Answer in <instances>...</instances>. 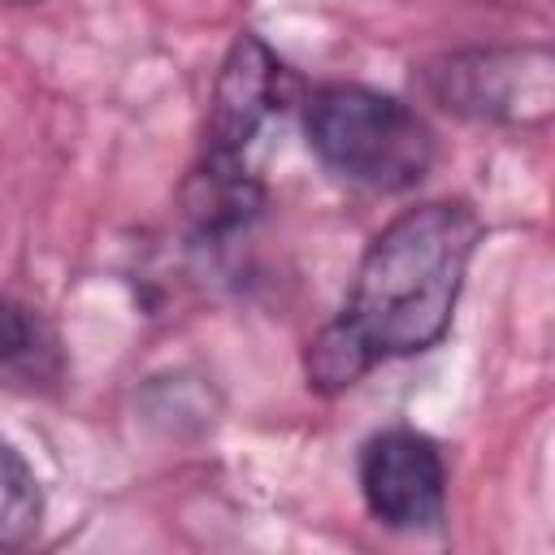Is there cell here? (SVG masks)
Segmentation results:
<instances>
[{"instance_id":"1","label":"cell","mask_w":555,"mask_h":555,"mask_svg":"<svg viewBox=\"0 0 555 555\" xmlns=\"http://www.w3.org/2000/svg\"><path fill=\"white\" fill-rule=\"evenodd\" d=\"M477 243L481 217L464 199H429L386 221L356 264L343 312L304 351L308 386L317 395H343L373 364L438 347Z\"/></svg>"},{"instance_id":"2","label":"cell","mask_w":555,"mask_h":555,"mask_svg":"<svg viewBox=\"0 0 555 555\" xmlns=\"http://www.w3.org/2000/svg\"><path fill=\"white\" fill-rule=\"evenodd\" d=\"M304 134L317 160L364 191H412L434 165V134L403 100L360 87L330 82L304 104Z\"/></svg>"},{"instance_id":"3","label":"cell","mask_w":555,"mask_h":555,"mask_svg":"<svg viewBox=\"0 0 555 555\" xmlns=\"http://www.w3.org/2000/svg\"><path fill=\"white\" fill-rule=\"evenodd\" d=\"M429 100L490 126H546L555 113V56L546 43L460 48L421 69Z\"/></svg>"},{"instance_id":"4","label":"cell","mask_w":555,"mask_h":555,"mask_svg":"<svg viewBox=\"0 0 555 555\" xmlns=\"http://www.w3.org/2000/svg\"><path fill=\"white\" fill-rule=\"evenodd\" d=\"M360 494L377 525L416 533L447 516V464L434 438L416 429H382L360 447Z\"/></svg>"},{"instance_id":"5","label":"cell","mask_w":555,"mask_h":555,"mask_svg":"<svg viewBox=\"0 0 555 555\" xmlns=\"http://www.w3.org/2000/svg\"><path fill=\"white\" fill-rule=\"evenodd\" d=\"M282 61L273 56V48L243 30L212 82V100H208V121H204V156H225V160H243V152L251 147V139L260 134V126L278 113L282 104Z\"/></svg>"},{"instance_id":"6","label":"cell","mask_w":555,"mask_h":555,"mask_svg":"<svg viewBox=\"0 0 555 555\" xmlns=\"http://www.w3.org/2000/svg\"><path fill=\"white\" fill-rule=\"evenodd\" d=\"M264 191L247 173L243 160L204 156L191 178L182 182V217L199 238H225L238 225H247L260 208Z\"/></svg>"},{"instance_id":"7","label":"cell","mask_w":555,"mask_h":555,"mask_svg":"<svg viewBox=\"0 0 555 555\" xmlns=\"http://www.w3.org/2000/svg\"><path fill=\"white\" fill-rule=\"evenodd\" d=\"M0 377L17 390H56L65 377V351L39 308L0 295Z\"/></svg>"},{"instance_id":"8","label":"cell","mask_w":555,"mask_h":555,"mask_svg":"<svg viewBox=\"0 0 555 555\" xmlns=\"http://www.w3.org/2000/svg\"><path fill=\"white\" fill-rule=\"evenodd\" d=\"M43 520V490L17 447L0 434V551H22Z\"/></svg>"},{"instance_id":"9","label":"cell","mask_w":555,"mask_h":555,"mask_svg":"<svg viewBox=\"0 0 555 555\" xmlns=\"http://www.w3.org/2000/svg\"><path fill=\"white\" fill-rule=\"evenodd\" d=\"M9 4H35V0H9Z\"/></svg>"}]
</instances>
